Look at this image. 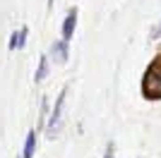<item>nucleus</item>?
<instances>
[{
	"label": "nucleus",
	"mask_w": 161,
	"mask_h": 158,
	"mask_svg": "<svg viewBox=\"0 0 161 158\" xmlns=\"http://www.w3.org/2000/svg\"><path fill=\"white\" fill-rule=\"evenodd\" d=\"M142 91L147 98H161V58H156L152 65H149L147 74H144V82H142Z\"/></svg>",
	"instance_id": "nucleus-1"
},
{
	"label": "nucleus",
	"mask_w": 161,
	"mask_h": 158,
	"mask_svg": "<svg viewBox=\"0 0 161 158\" xmlns=\"http://www.w3.org/2000/svg\"><path fill=\"white\" fill-rule=\"evenodd\" d=\"M65 93H67V89H63V91L58 93V98H55L51 120H48V125H46L48 137H55V132H58V127H60V115H63V105H65Z\"/></svg>",
	"instance_id": "nucleus-2"
},
{
	"label": "nucleus",
	"mask_w": 161,
	"mask_h": 158,
	"mask_svg": "<svg viewBox=\"0 0 161 158\" xmlns=\"http://www.w3.org/2000/svg\"><path fill=\"white\" fill-rule=\"evenodd\" d=\"M75 24H77V10H70L65 17V22H63V39L70 41L75 34Z\"/></svg>",
	"instance_id": "nucleus-3"
},
{
	"label": "nucleus",
	"mask_w": 161,
	"mask_h": 158,
	"mask_svg": "<svg viewBox=\"0 0 161 158\" xmlns=\"http://www.w3.org/2000/svg\"><path fill=\"white\" fill-rule=\"evenodd\" d=\"M27 26H22L19 31H14L12 36H10V43H7V46H10V50H19V48H24V43H27Z\"/></svg>",
	"instance_id": "nucleus-4"
},
{
	"label": "nucleus",
	"mask_w": 161,
	"mask_h": 158,
	"mask_svg": "<svg viewBox=\"0 0 161 158\" xmlns=\"http://www.w3.org/2000/svg\"><path fill=\"white\" fill-rule=\"evenodd\" d=\"M51 55H53L58 62H67V41H55L53 48H51Z\"/></svg>",
	"instance_id": "nucleus-5"
},
{
	"label": "nucleus",
	"mask_w": 161,
	"mask_h": 158,
	"mask_svg": "<svg viewBox=\"0 0 161 158\" xmlns=\"http://www.w3.org/2000/svg\"><path fill=\"white\" fill-rule=\"evenodd\" d=\"M34 151H36V132H29L27 134V141H24V153L22 158H34Z\"/></svg>",
	"instance_id": "nucleus-6"
},
{
	"label": "nucleus",
	"mask_w": 161,
	"mask_h": 158,
	"mask_svg": "<svg viewBox=\"0 0 161 158\" xmlns=\"http://www.w3.org/2000/svg\"><path fill=\"white\" fill-rule=\"evenodd\" d=\"M48 74V55H43V58L39 60V67H36V74H34V79L36 82H43Z\"/></svg>",
	"instance_id": "nucleus-7"
},
{
	"label": "nucleus",
	"mask_w": 161,
	"mask_h": 158,
	"mask_svg": "<svg viewBox=\"0 0 161 158\" xmlns=\"http://www.w3.org/2000/svg\"><path fill=\"white\" fill-rule=\"evenodd\" d=\"M113 153H115L113 144H108V146H106V153H103V158H113Z\"/></svg>",
	"instance_id": "nucleus-8"
},
{
	"label": "nucleus",
	"mask_w": 161,
	"mask_h": 158,
	"mask_svg": "<svg viewBox=\"0 0 161 158\" xmlns=\"http://www.w3.org/2000/svg\"><path fill=\"white\" fill-rule=\"evenodd\" d=\"M159 34H161V26H159V31H156V34H154V36H159Z\"/></svg>",
	"instance_id": "nucleus-9"
}]
</instances>
